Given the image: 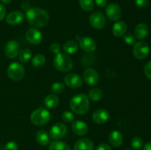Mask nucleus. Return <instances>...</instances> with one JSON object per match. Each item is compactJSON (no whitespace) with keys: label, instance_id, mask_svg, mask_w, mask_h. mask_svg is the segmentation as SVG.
<instances>
[{"label":"nucleus","instance_id":"f257e3e1","mask_svg":"<svg viewBox=\"0 0 151 150\" xmlns=\"http://www.w3.org/2000/svg\"><path fill=\"white\" fill-rule=\"evenodd\" d=\"M26 18L29 24L34 27H43L49 22V14L44 9L33 7L26 12Z\"/></svg>","mask_w":151,"mask_h":150},{"label":"nucleus","instance_id":"f03ea898","mask_svg":"<svg viewBox=\"0 0 151 150\" xmlns=\"http://www.w3.org/2000/svg\"><path fill=\"white\" fill-rule=\"evenodd\" d=\"M89 99L84 94H77L70 101V107L78 115H84L89 110Z\"/></svg>","mask_w":151,"mask_h":150},{"label":"nucleus","instance_id":"7ed1b4c3","mask_svg":"<svg viewBox=\"0 0 151 150\" xmlns=\"http://www.w3.org/2000/svg\"><path fill=\"white\" fill-rule=\"evenodd\" d=\"M55 67L61 72H67L73 67V62L69 55L64 53H58L54 59Z\"/></svg>","mask_w":151,"mask_h":150},{"label":"nucleus","instance_id":"20e7f679","mask_svg":"<svg viewBox=\"0 0 151 150\" xmlns=\"http://www.w3.org/2000/svg\"><path fill=\"white\" fill-rule=\"evenodd\" d=\"M50 113L47 109L40 107L32 113L30 116V121L33 124L37 126H43L50 121Z\"/></svg>","mask_w":151,"mask_h":150},{"label":"nucleus","instance_id":"39448f33","mask_svg":"<svg viewBox=\"0 0 151 150\" xmlns=\"http://www.w3.org/2000/svg\"><path fill=\"white\" fill-rule=\"evenodd\" d=\"M24 73V67L18 62L12 63L7 69V75L9 78L13 81H19L22 79Z\"/></svg>","mask_w":151,"mask_h":150},{"label":"nucleus","instance_id":"423d86ee","mask_svg":"<svg viewBox=\"0 0 151 150\" xmlns=\"http://www.w3.org/2000/svg\"><path fill=\"white\" fill-rule=\"evenodd\" d=\"M133 51H134V54L136 58L139 59V60H143L148 56L149 52H150V48L147 43L139 41V42L135 44L134 49H133Z\"/></svg>","mask_w":151,"mask_h":150},{"label":"nucleus","instance_id":"0eeeda50","mask_svg":"<svg viewBox=\"0 0 151 150\" xmlns=\"http://www.w3.org/2000/svg\"><path fill=\"white\" fill-rule=\"evenodd\" d=\"M89 23L94 29H101L106 25V18L101 12H94L90 15Z\"/></svg>","mask_w":151,"mask_h":150},{"label":"nucleus","instance_id":"6e6552de","mask_svg":"<svg viewBox=\"0 0 151 150\" xmlns=\"http://www.w3.org/2000/svg\"><path fill=\"white\" fill-rule=\"evenodd\" d=\"M106 13L109 20L115 21L120 19L122 16V10L118 4L111 3L108 4L106 7Z\"/></svg>","mask_w":151,"mask_h":150},{"label":"nucleus","instance_id":"1a4fd4ad","mask_svg":"<svg viewBox=\"0 0 151 150\" xmlns=\"http://www.w3.org/2000/svg\"><path fill=\"white\" fill-rule=\"evenodd\" d=\"M20 51V45L16 41H8L4 47V53L8 58L13 59L19 54Z\"/></svg>","mask_w":151,"mask_h":150},{"label":"nucleus","instance_id":"9d476101","mask_svg":"<svg viewBox=\"0 0 151 150\" xmlns=\"http://www.w3.org/2000/svg\"><path fill=\"white\" fill-rule=\"evenodd\" d=\"M67 132L66 126L63 123H56L50 129V135L52 138L58 140L63 138Z\"/></svg>","mask_w":151,"mask_h":150},{"label":"nucleus","instance_id":"9b49d317","mask_svg":"<svg viewBox=\"0 0 151 150\" xmlns=\"http://www.w3.org/2000/svg\"><path fill=\"white\" fill-rule=\"evenodd\" d=\"M64 82L69 88H78L83 85V79L78 74L71 73L65 76Z\"/></svg>","mask_w":151,"mask_h":150},{"label":"nucleus","instance_id":"f8f14e48","mask_svg":"<svg viewBox=\"0 0 151 150\" xmlns=\"http://www.w3.org/2000/svg\"><path fill=\"white\" fill-rule=\"evenodd\" d=\"M26 38L28 42L33 45H38L43 41L42 33L35 28H31L26 32Z\"/></svg>","mask_w":151,"mask_h":150},{"label":"nucleus","instance_id":"ddd939ff","mask_svg":"<svg viewBox=\"0 0 151 150\" xmlns=\"http://www.w3.org/2000/svg\"><path fill=\"white\" fill-rule=\"evenodd\" d=\"M79 45L81 48L86 52H92L97 48V44L95 41L89 37H83L81 38Z\"/></svg>","mask_w":151,"mask_h":150},{"label":"nucleus","instance_id":"4468645a","mask_svg":"<svg viewBox=\"0 0 151 150\" xmlns=\"http://www.w3.org/2000/svg\"><path fill=\"white\" fill-rule=\"evenodd\" d=\"M83 78L88 85L94 86L99 82V75L97 72L93 69H88L84 71Z\"/></svg>","mask_w":151,"mask_h":150},{"label":"nucleus","instance_id":"2eb2a0df","mask_svg":"<svg viewBox=\"0 0 151 150\" xmlns=\"http://www.w3.org/2000/svg\"><path fill=\"white\" fill-rule=\"evenodd\" d=\"M24 19V15L21 11H13L6 17V21L10 25H18Z\"/></svg>","mask_w":151,"mask_h":150},{"label":"nucleus","instance_id":"dca6fc26","mask_svg":"<svg viewBox=\"0 0 151 150\" xmlns=\"http://www.w3.org/2000/svg\"><path fill=\"white\" fill-rule=\"evenodd\" d=\"M109 113L104 109H99L95 110L92 115V119L97 124H104L109 119Z\"/></svg>","mask_w":151,"mask_h":150},{"label":"nucleus","instance_id":"f3484780","mask_svg":"<svg viewBox=\"0 0 151 150\" xmlns=\"http://www.w3.org/2000/svg\"><path fill=\"white\" fill-rule=\"evenodd\" d=\"M94 144L88 138H81L77 141L74 145L75 150H93Z\"/></svg>","mask_w":151,"mask_h":150},{"label":"nucleus","instance_id":"a211bd4d","mask_svg":"<svg viewBox=\"0 0 151 150\" xmlns=\"http://www.w3.org/2000/svg\"><path fill=\"white\" fill-rule=\"evenodd\" d=\"M72 130L76 135H84L88 132V128L86 124L83 121L77 120L72 123Z\"/></svg>","mask_w":151,"mask_h":150},{"label":"nucleus","instance_id":"6ab92c4d","mask_svg":"<svg viewBox=\"0 0 151 150\" xmlns=\"http://www.w3.org/2000/svg\"><path fill=\"white\" fill-rule=\"evenodd\" d=\"M109 140L111 145L115 147H119L123 142V135L119 131L114 130L109 134Z\"/></svg>","mask_w":151,"mask_h":150},{"label":"nucleus","instance_id":"aec40b11","mask_svg":"<svg viewBox=\"0 0 151 150\" xmlns=\"http://www.w3.org/2000/svg\"><path fill=\"white\" fill-rule=\"evenodd\" d=\"M148 26L145 24H139L134 29V35L139 40H143L148 35Z\"/></svg>","mask_w":151,"mask_h":150},{"label":"nucleus","instance_id":"412c9836","mask_svg":"<svg viewBox=\"0 0 151 150\" xmlns=\"http://www.w3.org/2000/svg\"><path fill=\"white\" fill-rule=\"evenodd\" d=\"M127 32V24L124 21H118L114 24L112 29V32L114 35L116 37H122L126 34Z\"/></svg>","mask_w":151,"mask_h":150},{"label":"nucleus","instance_id":"4be33fe9","mask_svg":"<svg viewBox=\"0 0 151 150\" xmlns=\"http://www.w3.org/2000/svg\"><path fill=\"white\" fill-rule=\"evenodd\" d=\"M63 51L69 54H73L76 53L78 50V43L74 40H69L63 44Z\"/></svg>","mask_w":151,"mask_h":150},{"label":"nucleus","instance_id":"5701e85b","mask_svg":"<svg viewBox=\"0 0 151 150\" xmlns=\"http://www.w3.org/2000/svg\"><path fill=\"white\" fill-rule=\"evenodd\" d=\"M59 104V98L55 94H50L48 95L44 101V104L47 108H55L57 107Z\"/></svg>","mask_w":151,"mask_h":150},{"label":"nucleus","instance_id":"b1692460","mask_svg":"<svg viewBox=\"0 0 151 150\" xmlns=\"http://www.w3.org/2000/svg\"><path fill=\"white\" fill-rule=\"evenodd\" d=\"M36 140L41 146H47L50 143V138L48 133L44 130H39L36 133Z\"/></svg>","mask_w":151,"mask_h":150},{"label":"nucleus","instance_id":"393cba45","mask_svg":"<svg viewBox=\"0 0 151 150\" xmlns=\"http://www.w3.org/2000/svg\"><path fill=\"white\" fill-rule=\"evenodd\" d=\"M49 150H71V149L66 143L55 141L50 143Z\"/></svg>","mask_w":151,"mask_h":150},{"label":"nucleus","instance_id":"a878e982","mask_svg":"<svg viewBox=\"0 0 151 150\" xmlns=\"http://www.w3.org/2000/svg\"><path fill=\"white\" fill-rule=\"evenodd\" d=\"M88 97L90 99L94 101H97L100 100L103 97V91L100 88H94L88 93Z\"/></svg>","mask_w":151,"mask_h":150},{"label":"nucleus","instance_id":"bb28decb","mask_svg":"<svg viewBox=\"0 0 151 150\" xmlns=\"http://www.w3.org/2000/svg\"><path fill=\"white\" fill-rule=\"evenodd\" d=\"M46 63V58L43 54H38L34 56L32 59V65L35 68H41L44 66Z\"/></svg>","mask_w":151,"mask_h":150},{"label":"nucleus","instance_id":"cd10ccee","mask_svg":"<svg viewBox=\"0 0 151 150\" xmlns=\"http://www.w3.org/2000/svg\"><path fill=\"white\" fill-rule=\"evenodd\" d=\"M32 57V51L29 49L25 48L19 51V60L22 63H26Z\"/></svg>","mask_w":151,"mask_h":150},{"label":"nucleus","instance_id":"c85d7f7f","mask_svg":"<svg viewBox=\"0 0 151 150\" xmlns=\"http://www.w3.org/2000/svg\"><path fill=\"white\" fill-rule=\"evenodd\" d=\"M79 4L81 8L87 12L91 11L94 7V0H79Z\"/></svg>","mask_w":151,"mask_h":150},{"label":"nucleus","instance_id":"c756f323","mask_svg":"<svg viewBox=\"0 0 151 150\" xmlns=\"http://www.w3.org/2000/svg\"><path fill=\"white\" fill-rule=\"evenodd\" d=\"M131 146L133 149L134 150H141L143 146V141L139 137H134L131 142Z\"/></svg>","mask_w":151,"mask_h":150},{"label":"nucleus","instance_id":"7c9ffc66","mask_svg":"<svg viewBox=\"0 0 151 150\" xmlns=\"http://www.w3.org/2000/svg\"><path fill=\"white\" fill-rule=\"evenodd\" d=\"M51 90L55 94H58L63 92L64 90V85L61 82H55L51 87Z\"/></svg>","mask_w":151,"mask_h":150},{"label":"nucleus","instance_id":"2f4dec72","mask_svg":"<svg viewBox=\"0 0 151 150\" xmlns=\"http://www.w3.org/2000/svg\"><path fill=\"white\" fill-rule=\"evenodd\" d=\"M124 41L128 45H134L136 43V37L132 33L125 34L124 35Z\"/></svg>","mask_w":151,"mask_h":150},{"label":"nucleus","instance_id":"473e14b6","mask_svg":"<svg viewBox=\"0 0 151 150\" xmlns=\"http://www.w3.org/2000/svg\"><path fill=\"white\" fill-rule=\"evenodd\" d=\"M62 119L66 123H70L74 121V115L70 111H65L62 114Z\"/></svg>","mask_w":151,"mask_h":150},{"label":"nucleus","instance_id":"72a5a7b5","mask_svg":"<svg viewBox=\"0 0 151 150\" xmlns=\"http://www.w3.org/2000/svg\"><path fill=\"white\" fill-rule=\"evenodd\" d=\"M4 150H18V145L14 141H10L4 146Z\"/></svg>","mask_w":151,"mask_h":150},{"label":"nucleus","instance_id":"f704fd0d","mask_svg":"<svg viewBox=\"0 0 151 150\" xmlns=\"http://www.w3.org/2000/svg\"><path fill=\"white\" fill-rule=\"evenodd\" d=\"M144 72L145 76L151 80V61L148 62L145 65V66L144 68Z\"/></svg>","mask_w":151,"mask_h":150},{"label":"nucleus","instance_id":"c9c22d12","mask_svg":"<svg viewBox=\"0 0 151 150\" xmlns=\"http://www.w3.org/2000/svg\"><path fill=\"white\" fill-rule=\"evenodd\" d=\"M50 51H51L52 53L57 54H58V53H60V46L58 44L54 43V44H52L51 46H50Z\"/></svg>","mask_w":151,"mask_h":150},{"label":"nucleus","instance_id":"e433bc0d","mask_svg":"<svg viewBox=\"0 0 151 150\" xmlns=\"http://www.w3.org/2000/svg\"><path fill=\"white\" fill-rule=\"evenodd\" d=\"M135 4L139 8H145L148 5V0H134Z\"/></svg>","mask_w":151,"mask_h":150},{"label":"nucleus","instance_id":"4c0bfd02","mask_svg":"<svg viewBox=\"0 0 151 150\" xmlns=\"http://www.w3.org/2000/svg\"><path fill=\"white\" fill-rule=\"evenodd\" d=\"M96 150H111V149L109 144H106V143H103L97 147Z\"/></svg>","mask_w":151,"mask_h":150},{"label":"nucleus","instance_id":"58836bf2","mask_svg":"<svg viewBox=\"0 0 151 150\" xmlns=\"http://www.w3.org/2000/svg\"><path fill=\"white\" fill-rule=\"evenodd\" d=\"M6 15V9L3 4H0V21L4 19Z\"/></svg>","mask_w":151,"mask_h":150},{"label":"nucleus","instance_id":"ea45409f","mask_svg":"<svg viewBox=\"0 0 151 150\" xmlns=\"http://www.w3.org/2000/svg\"><path fill=\"white\" fill-rule=\"evenodd\" d=\"M21 8H22L23 10H24V11L27 12V10H29V9L31 8L30 4H29L27 1H23V2L21 4Z\"/></svg>","mask_w":151,"mask_h":150},{"label":"nucleus","instance_id":"a19ab883","mask_svg":"<svg viewBox=\"0 0 151 150\" xmlns=\"http://www.w3.org/2000/svg\"><path fill=\"white\" fill-rule=\"evenodd\" d=\"M108 1L107 0H95V3L98 7H103L106 6Z\"/></svg>","mask_w":151,"mask_h":150},{"label":"nucleus","instance_id":"79ce46f5","mask_svg":"<svg viewBox=\"0 0 151 150\" xmlns=\"http://www.w3.org/2000/svg\"><path fill=\"white\" fill-rule=\"evenodd\" d=\"M143 150H151V142H147L143 147Z\"/></svg>","mask_w":151,"mask_h":150},{"label":"nucleus","instance_id":"37998d69","mask_svg":"<svg viewBox=\"0 0 151 150\" xmlns=\"http://www.w3.org/2000/svg\"><path fill=\"white\" fill-rule=\"evenodd\" d=\"M10 1L11 0H0V1L1 3H3V4H9L10 2Z\"/></svg>","mask_w":151,"mask_h":150},{"label":"nucleus","instance_id":"c03bdc74","mask_svg":"<svg viewBox=\"0 0 151 150\" xmlns=\"http://www.w3.org/2000/svg\"><path fill=\"white\" fill-rule=\"evenodd\" d=\"M125 150H131V149H125Z\"/></svg>","mask_w":151,"mask_h":150},{"label":"nucleus","instance_id":"a18cd8bd","mask_svg":"<svg viewBox=\"0 0 151 150\" xmlns=\"http://www.w3.org/2000/svg\"></svg>","mask_w":151,"mask_h":150}]
</instances>
